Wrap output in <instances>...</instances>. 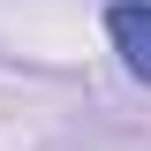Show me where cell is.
I'll return each instance as SVG.
<instances>
[{
  "mask_svg": "<svg viewBox=\"0 0 151 151\" xmlns=\"http://www.w3.org/2000/svg\"><path fill=\"white\" fill-rule=\"evenodd\" d=\"M106 45L136 83H151V0H113L106 8Z\"/></svg>",
  "mask_w": 151,
  "mask_h": 151,
  "instance_id": "1",
  "label": "cell"
}]
</instances>
